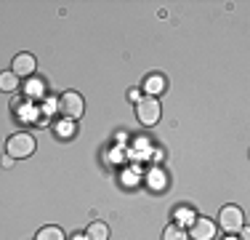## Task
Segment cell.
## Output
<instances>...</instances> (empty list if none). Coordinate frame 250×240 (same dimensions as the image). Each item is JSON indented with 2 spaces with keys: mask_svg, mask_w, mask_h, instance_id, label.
Here are the masks:
<instances>
[{
  "mask_svg": "<svg viewBox=\"0 0 250 240\" xmlns=\"http://www.w3.org/2000/svg\"><path fill=\"white\" fill-rule=\"evenodd\" d=\"M144 91H146V96H154L157 99V94H163L165 91V77L163 75H146V80H144Z\"/></svg>",
  "mask_w": 250,
  "mask_h": 240,
  "instance_id": "cell-7",
  "label": "cell"
},
{
  "mask_svg": "<svg viewBox=\"0 0 250 240\" xmlns=\"http://www.w3.org/2000/svg\"><path fill=\"white\" fill-rule=\"evenodd\" d=\"M59 112H62L64 120H75L85 112V101H83V96L77 91H64L59 96Z\"/></svg>",
  "mask_w": 250,
  "mask_h": 240,
  "instance_id": "cell-2",
  "label": "cell"
},
{
  "mask_svg": "<svg viewBox=\"0 0 250 240\" xmlns=\"http://www.w3.org/2000/svg\"><path fill=\"white\" fill-rule=\"evenodd\" d=\"M218 224H221V230H226L229 235H237V232L245 227V214L237 206H224L221 214H218Z\"/></svg>",
  "mask_w": 250,
  "mask_h": 240,
  "instance_id": "cell-4",
  "label": "cell"
},
{
  "mask_svg": "<svg viewBox=\"0 0 250 240\" xmlns=\"http://www.w3.org/2000/svg\"><path fill=\"white\" fill-rule=\"evenodd\" d=\"M72 134H75L72 120H59V123H56V136H62V139H69Z\"/></svg>",
  "mask_w": 250,
  "mask_h": 240,
  "instance_id": "cell-13",
  "label": "cell"
},
{
  "mask_svg": "<svg viewBox=\"0 0 250 240\" xmlns=\"http://www.w3.org/2000/svg\"><path fill=\"white\" fill-rule=\"evenodd\" d=\"M213 238H216V221L213 219L192 221V240H213Z\"/></svg>",
  "mask_w": 250,
  "mask_h": 240,
  "instance_id": "cell-6",
  "label": "cell"
},
{
  "mask_svg": "<svg viewBox=\"0 0 250 240\" xmlns=\"http://www.w3.org/2000/svg\"><path fill=\"white\" fill-rule=\"evenodd\" d=\"M226 240H237V235H229V238H226Z\"/></svg>",
  "mask_w": 250,
  "mask_h": 240,
  "instance_id": "cell-17",
  "label": "cell"
},
{
  "mask_svg": "<svg viewBox=\"0 0 250 240\" xmlns=\"http://www.w3.org/2000/svg\"><path fill=\"white\" fill-rule=\"evenodd\" d=\"M16 88H19V77H16L11 70L0 72V91H5V94H14Z\"/></svg>",
  "mask_w": 250,
  "mask_h": 240,
  "instance_id": "cell-10",
  "label": "cell"
},
{
  "mask_svg": "<svg viewBox=\"0 0 250 240\" xmlns=\"http://www.w3.org/2000/svg\"><path fill=\"white\" fill-rule=\"evenodd\" d=\"M35 240H64V232L59 230V227L48 224V227H43V230L35 235Z\"/></svg>",
  "mask_w": 250,
  "mask_h": 240,
  "instance_id": "cell-11",
  "label": "cell"
},
{
  "mask_svg": "<svg viewBox=\"0 0 250 240\" xmlns=\"http://www.w3.org/2000/svg\"><path fill=\"white\" fill-rule=\"evenodd\" d=\"M35 70H38V62H35L32 53H19V56L14 59V64H11V72H14L16 77H32Z\"/></svg>",
  "mask_w": 250,
  "mask_h": 240,
  "instance_id": "cell-5",
  "label": "cell"
},
{
  "mask_svg": "<svg viewBox=\"0 0 250 240\" xmlns=\"http://www.w3.org/2000/svg\"><path fill=\"white\" fill-rule=\"evenodd\" d=\"M72 240H88V238H83V235H75Z\"/></svg>",
  "mask_w": 250,
  "mask_h": 240,
  "instance_id": "cell-16",
  "label": "cell"
},
{
  "mask_svg": "<svg viewBox=\"0 0 250 240\" xmlns=\"http://www.w3.org/2000/svg\"><path fill=\"white\" fill-rule=\"evenodd\" d=\"M139 91H141V88H130L128 96H130V99H136V101H139V99H141V94H139Z\"/></svg>",
  "mask_w": 250,
  "mask_h": 240,
  "instance_id": "cell-15",
  "label": "cell"
},
{
  "mask_svg": "<svg viewBox=\"0 0 250 240\" xmlns=\"http://www.w3.org/2000/svg\"><path fill=\"white\" fill-rule=\"evenodd\" d=\"M35 147H38V142H35V136L27 134V131H19V134H14L5 142V152H8L11 160H21V158L35 155Z\"/></svg>",
  "mask_w": 250,
  "mask_h": 240,
  "instance_id": "cell-1",
  "label": "cell"
},
{
  "mask_svg": "<svg viewBox=\"0 0 250 240\" xmlns=\"http://www.w3.org/2000/svg\"><path fill=\"white\" fill-rule=\"evenodd\" d=\"M85 238L88 240H109V227L104 221H91L85 230Z\"/></svg>",
  "mask_w": 250,
  "mask_h": 240,
  "instance_id": "cell-8",
  "label": "cell"
},
{
  "mask_svg": "<svg viewBox=\"0 0 250 240\" xmlns=\"http://www.w3.org/2000/svg\"><path fill=\"white\" fill-rule=\"evenodd\" d=\"M163 240H187V232H184L178 224H168L165 232H163Z\"/></svg>",
  "mask_w": 250,
  "mask_h": 240,
  "instance_id": "cell-12",
  "label": "cell"
},
{
  "mask_svg": "<svg viewBox=\"0 0 250 240\" xmlns=\"http://www.w3.org/2000/svg\"><path fill=\"white\" fill-rule=\"evenodd\" d=\"M24 94L29 96V99H43L45 96V83L38 80V77H29V80L24 83Z\"/></svg>",
  "mask_w": 250,
  "mask_h": 240,
  "instance_id": "cell-9",
  "label": "cell"
},
{
  "mask_svg": "<svg viewBox=\"0 0 250 240\" xmlns=\"http://www.w3.org/2000/svg\"><path fill=\"white\" fill-rule=\"evenodd\" d=\"M176 216H178V221H181V224H192V219H194V211H187V208H181V211H178Z\"/></svg>",
  "mask_w": 250,
  "mask_h": 240,
  "instance_id": "cell-14",
  "label": "cell"
},
{
  "mask_svg": "<svg viewBox=\"0 0 250 240\" xmlns=\"http://www.w3.org/2000/svg\"><path fill=\"white\" fill-rule=\"evenodd\" d=\"M160 101L154 99V96H141L139 101H136V118H139L141 125H154L160 120Z\"/></svg>",
  "mask_w": 250,
  "mask_h": 240,
  "instance_id": "cell-3",
  "label": "cell"
}]
</instances>
